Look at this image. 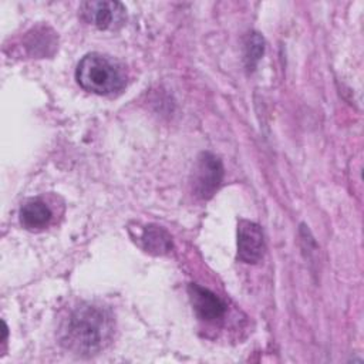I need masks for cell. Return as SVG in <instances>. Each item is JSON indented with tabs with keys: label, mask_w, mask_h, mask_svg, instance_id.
I'll return each mask as SVG.
<instances>
[{
	"label": "cell",
	"mask_w": 364,
	"mask_h": 364,
	"mask_svg": "<svg viewBox=\"0 0 364 364\" xmlns=\"http://www.w3.org/2000/svg\"><path fill=\"white\" fill-rule=\"evenodd\" d=\"M26 48L34 57L50 55L55 48V36L48 27H36L26 36Z\"/></svg>",
	"instance_id": "9"
},
{
	"label": "cell",
	"mask_w": 364,
	"mask_h": 364,
	"mask_svg": "<svg viewBox=\"0 0 364 364\" xmlns=\"http://www.w3.org/2000/svg\"><path fill=\"white\" fill-rule=\"evenodd\" d=\"M142 247L151 255H166L172 249L171 235L161 226L148 225L141 235Z\"/></svg>",
	"instance_id": "8"
},
{
	"label": "cell",
	"mask_w": 364,
	"mask_h": 364,
	"mask_svg": "<svg viewBox=\"0 0 364 364\" xmlns=\"http://www.w3.org/2000/svg\"><path fill=\"white\" fill-rule=\"evenodd\" d=\"M125 7L119 1L88 0L81 3V17L100 30H115L125 21Z\"/></svg>",
	"instance_id": "3"
},
{
	"label": "cell",
	"mask_w": 364,
	"mask_h": 364,
	"mask_svg": "<svg viewBox=\"0 0 364 364\" xmlns=\"http://www.w3.org/2000/svg\"><path fill=\"white\" fill-rule=\"evenodd\" d=\"M192 304L198 316L206 321H215L223 317L226 311L225 301L206 287L199 284H189L188 287Z\"/></svg>",
	"instance_id": "6"
},
{
	"label": "cell",
	"mask_w": 364,
	"mask_h": 364,
	"mask_svg": "<svg viewBox=\"0 0 364 364\" xmlns=\"http://www.w3.org/2000/svg\"><path fill=\"white\" fill-rule=\"evenodd\" d=\"M243 60L249 71L255 70L264 51V40L259 33H249L245 38Z\"/></svg>",
	"instance_id": "10"
},
{
	"label": "cell",
	"mask_w": 364,
	"mask_h": 364,
	"mask_svg": "<svg viewBox=\"0 0 364 364\" xmlns=\"http://www.w3.org/2000/svg\"><path fill=\"white\" fill-rule=\"evenodd\" d=\"M112 333L114 321L109 313L100 306L84 303L74 307L63 320L58 337L67 350L92 355L109 344Z\"/></svg>",
	"instance_id": "1"
},
{
	"label": "cell",
	"mask_w": 364,
	"mask_h": 364,
	"mask_svg": "<svg viewBox=\"0 0 364 364\" xmlns=\"http://www.w3.org/2000/svg\"><path fill=\"white\" fill-rule=\"evenodd\" d=\"M51 209L41 199L27 200L20 210V220L26 229L38 230L46 228L51 220Z\"/></svg>",
	"instance_id": "7"
},
{
	"label": "cell",
	"mask_w": 364,
	"mask_h": 364,
	"mask_svg": "<svg viewBox=\"0 0 364 364\" xmlns=\"http://www.w3.org/2000/svg\"><path fill=\"white\" fill-rule=\"evenodd\" d=\"M264 253V239L262 229L257 223L250 220H240L237 226V257L255 264Z\"/></svg>",
	"instance_id": "5"
},
{
	"label": "cell",
	"mask_w": 364,
	"mask_h": 364,
	"mask_svg": "<svg viewBox=\"0 0 364 364\" xmlns=\"http://www.w3.org/2000/svg\"><path fill=\"white\" fill-rule=\"evenodd\" d=\"M77 82L90 92L109 95L124 88L127 75L124 68L112 58L91 53L81 58L75 70Z\"/></svg>",
	"instance_id": "2"
},
{
	"label": "cell",
	"mask_w": 364,
	"mask_h": 364,
	"mask_svg": "<svg viewBox=\"0 0 364 364\" xmlns=\"http://www.w3.org/2000/svg\"><path fill=\"white\" fill-rule=\"evenodd\" d=\"M223 178V165L220 159L210 154L203 152L198 158L196 168L193 171V191L198 196L208 199L219 188Z\"/></svg>",
	"instance_id": "4"
}]
</instances>
